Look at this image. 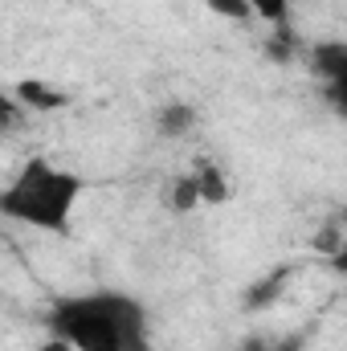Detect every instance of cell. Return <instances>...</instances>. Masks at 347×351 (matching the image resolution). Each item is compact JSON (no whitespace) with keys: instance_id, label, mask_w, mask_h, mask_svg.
<instances>
[{"instance_id":"cell-1","label":"cell","mask_w":347,"mask_h":351,"mask_svg":"<svg viewBox=\"0 0 347 351\" xmlns=\"http://www.w3.org/2000/svg\"><path fill=\"white\" fill-rule=\"evenodd\" d=\"M45 323L49 335H62L74 351H152L143 302L119 290L58 298Z\"/></svg>"},{"instance_id":"cell-2","label":"cell","mask_w":347,"mask_h":351,"mask_svg":"<svg viewBox=\"0 0 347 351\" xmlns=\"http://www.w3.org/2000/svg\"><path fill=\"white\" fill-rule=\"evenodd\" d=\"M86 192V180L49 160H29L0 192V213L37 233H70V217Z\"/></svg>"},{"instance_id":"cell-3","label":"cell","mask_w":347,"mask_h":351,"mask_svg":"<svg viewBox=\"0 0 347 351\" xmlns=\"http://www.w3.org/2000/svg\"><path fill=\"white\" fill-rule=\"evenodd\" d=\"M311 70L327 82V90L347 82V41H319L311 49Z\"/></svg>"},{"instance_id":"cell-4","label":"cell","mask_w":347,"mask_h":351,"mask_svg":"<svg viewBox=\"0 0 347 351\" xmlns=\"http://www.w3.org/2000/svg\"><path fill=\"white\" fill-rule=\"evenodd\" d=\"M192 180H196L204 204H225V200L233 196V184H229V176H225V168H221L217 160H196Z\"/></svg>"},{"instance_id":"cell-5","label":"cell","mask_w":347,"mask_h":351,"mask_svg":"<svg viewBox=\"0 0 347 351\" xmlns=\"http://www.w3.org/2000/svg\"><path fill=\"white\" fill-rule=\"evenodd\" d=\"M12 98H16L25 110H58V106H66V94L53 90L49 82H41V78L16 82V86H12Z\"/></svg>"},{"instance_id":"cell-6","label":"cell","mask_w":347,"mask_h":351,"mask_svg":"<svg viewBox=\"0 0 347 351\" xmlns=\"http://www.w3.org/2000/svg\"><path fill=\"white\" fill-rule=\"evenodd\" d=\"M192 127H196V110L188 102H168V106L156 110V131L164 139H184Z\"/></svg>"},{"instance_id":"cell-7","label":"cell","mask_w":347,"mask_h":351,"mask_svg":"<svg viewBox=\"0 0 347 351\" xmlns=\"http://www.w3.org/2000/svg\"><path fill=\"white\" fill-rule=\"evenodd\" d=\"M286 282H290V269H286V265H282V269H274V274H265L261 282H254V286H250V294H246V311H265V306H274V302L282 298Z\"/></svg>"},{"instance_id":"cell-8","label":"cell","mask_w":347,"mask_h":351,"mask_svg":"<svg viewBox=\"0 0 347 351\" xmlns=\"http://www.w3.org/2000/svg\"><path fill=\"white\" fill-rule=\"evenodd\" d=\"M196 204H204V200H200V188H196L192 172H188V176H176L172 188H168V208L184 217V213H192Z\"/></svg>"},{"instance_id":"cell-9","label":"cell","mask_w":347,"mask_h":351,"mask_svg":"<svg viewBox=\"0 0 347 351\" xmlns=\"http://www.w3.org/2000/svg\"><path fill=\"white\" fill-rule=\"evenodd\" d=\"M250 8H254V16L270 21L274 29H282L286 16H290V0H250Z\"/></svg>"},{"instance_id":"cell-10","label":"cell","mask_w":347,"mask_h":351,"mask_svg":"<svg viewBox=\"0 0 347 351\" xmlns=\"http://www.w3.org/2000/svg\"><path fill=\"white\" fill-rule=\"evenodd\" d=\"M204 4H208V12H217L225 21H250L254 16L250 0H204Z\"/></svg>"},{"instance_id":"cell-11","label":"cell","mask_w":347,"mask_h":351,"mask_svg":"<svg viewBox=\"0 0 347 351\" xmlns=\"http://www.w3.org/2000/svg\"><path fill=\"white\" fill-rule=\"evenodd\" d=\"M327 265H331L335 274H344V278H347V237H344V245H339V250L327 258Z\"/></svg>"},{"instance_id":"cell-12","label":"cell","mask_w":347,"mask_h":351,"mask_svg":"<svg viewBox=\"0 0 347 351\" xmlns=\"http://www.w3.org/2000/svg\"><path fill=\"white\" fill-rule=\"evenodd\" d=\"M37 351H74V348H70V343H66L62 335H49V339H45V343H41Z\"/></svg>"},{"instance_id":"cell-13","label":"cell","mask_w":347,"mask_h":351,"mask_svg":"<svg viewBox=\"0 0 347 351\" xmlns=\"http://www.w3.org/2000/svg\"><path fill=\"white\" fill-rule=\"evenodd\" d=\"M331 98H335V102H339V106L347 110V82H344V86H335V90H331Z\"/></svg>"}]
</instances>
